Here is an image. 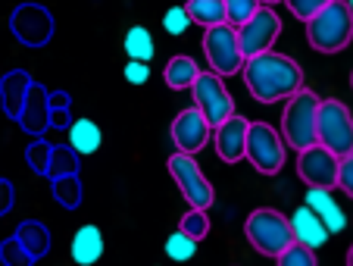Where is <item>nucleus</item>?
Wrapping results in <instances>:
<instances>
[{
    "instance_id": "obj_4",
    "label": "nucleus",
    "mask_w": 353,
    "mask_h": 266,
    "mask_svg": "<svg viewBox=\"0 0 353 266\" xmlns=\"http://www.w3.org/2000/svg\"><path fill=\"white\" fill-rule=\"evenodd\" d=\"M244 235L250 241V247L256 254H263V257H279L294 241L291 220H288L285 213L272 210V207H260V210L250 213L244 222Z\"/></svg>"
},
{
    "instance_id": "obj_27",
    "label": "nucleus",
    "mask_w": 353,
    "mask_h": 266,
    "mask_svg": "<svg viewBox=\"0 0 353 266\" xmlns=\"http://www.w3.org/2000/svg\"><path fill=\"white\" fill-rule=\"evenodd\" d=\"M275 260H279L281 266H316V251L307 245H300V241H291Z\"/></svg>"
},
{
    "instance_id": "obj_25",
    "label": "nucleus",
    "mask_w": 353,
    "mask_h": 266,
    "mask_svg": "<svg viewBox=\"0 0 353 266\" xmlns=\"http://www.w3.org/2000/svg\"><path fill=\"white\" fill-rule=\"evenodd\" d=\"M194 254H197V238H191V235L181 232V229L166 238V257L169 260H179L181 263V260H191Z\"/></svg>"
},
{
    "instance_id": "obj_12",
    "label": "nucleus",
    "mask_w": 353,
    "mask_h": 266,
    "mask_svg": "<svg viewBox=\"0 0 353 266\" xmlns=\"http://www.w3.org/2000/svg\"><path fill=\"white\" fill-rule=\"evenodd\" d=\"M210 135H213V126H210L207 116L200 113L197 106L181 110V113L172 120V126H169V138H172L175 151H181V153L203 151V144L210 141Z\"/></svg>"
},
{
    "instance_id": "obj_28",
    "label": "nucleus",
    "mask_w": 353,
    "mask_h": 266,
    "mask_svg": "<svg viewBox=\"0 0 353 266\" xmlns=\"http://www.w3.org/2000/svg\"><path fill=\"white\" fill-rule=\"evenodd\" d=\"M222 3H225V22L234 28L260 10V0H222Z\"/></svg>"
},
{
    "instance_id": "obj_15",
    "label": "nucleus",
    "mask_w": 353,
    "mask_h": 266,
    "mask_svg": "<svg viewBox=\"0 0 353 266\" xmlns=\"http://www.w3.org/2000/svg\"><path fill=\"white\" fill-rule=\"evenodd\" d=\"M303 204L325 222L328 235H338L347 229V216L341 210V204L332 198V188H316V185H307V194H303Z\"/></svg>"
},
{
    "instance_id": "obj_34",
    "label": "nucleus",
    "mask_w": 353,
    "mask_h": 266,
    "mask_svg": "<svg viewBox=\"0 0 353 266\" xmlns=\"http://www.w3.org/2000/svg\"><path fill=\"white\" fill-rule=\"evenodd\" d=\"M28 163H32L38 173H47V163H50V144L47 141H38L34 147H28Z\"/></svg>"
},
{
    "instance_id": "obj_37",
    "label": "nucleus",
    "mask_w": 353,
    "mask_h": 266,
    "mask_svg": "<svg viewBox=\"0 0 353 266\" xmlns=\"http://www.w3.org/2000/svg\"><path fill=\"white\" fill-rule=\"evenodd\" d=\"M347 263L353 266V245H350V251H347Z\"/></svg>"
},
{
    "instance_id": "obj_40",
    "label": "nucleus",
    "mask_w": 353,
    "mask_h": 266,
    "mask_svg": "<svg viewBox=\"0 0 353 266\" xmlns=\"http://www.w3.org/2000/svg\"><path fill=\"white\" fill-rule=\"evenodd\" d=\"M350 88H353V73H350Z\"/></svg>"
},
{
    "instance_id": "obj_5",
    "label": "nucleus",
    "mask_w": 353,
    "mask_h": 266,
    "mask_svg": "<svg viewBox=\"0 0 353 266\" xmlns=\"http://www.w3.org/2000/svg\"><path fill=\"white\" fill-rule=\"evenodd\" d=\"M316 141L325 144L332 153L344 157L353 153V110L338 97L319 100L316 113Z\"/></svg>"
},
{
    "instance_id": "obj_24",
    "label": "nucleus",
    "mask_w": 353,
    "mask_h": 266,
    "mask_svg": "<svg viewBox=\"0 0 353 266\" xmlns=\"http://www.w3.org/2000/svg\"><path fill=\"white\" fill-rule=\"evenodd\" d=\"M16 241L26 247L28 257L38 260L41 254L47 251V229L41 226V222H22V226L16 229Z\"/></svg>"
},
{
    "instance_id": "obj_23",
    "label": "nucleus",
    "mask_w": 353,
    "mask_h": 266,
    "mask_svg": "<svg viewBox=\"0 0 353 266\" xmlns=\"http://www.w3.org/2000/svg\"><path fill=\"white\" fill-rule=\"evenodd\" d=\"M125 53L128 60H144L150 63L157 53V44H154V35L147 32L144 26H132L125 32Z\"/></svg>"
},
{
    "instance_id": "obj_21",
    "label": "nucleus",
    "mask_w": 353,
    "mask_h": 266,
    "mask_svg": "<svg viewBox=\"0 0 353 266\" xmlns=\"http://www.w3.org/2000/svg\"><path fill=\"white\" fill-rule=\"evenodd\" d=\"M3 110H7L10 116H19V110H22V104H26V94H28V88H32V82H28V75L26 73H10V75H3Z\"/></svg>"
},
{
    "instance_id": "obj_6",
    "label": "nucleus",
    "mask_w": 353,
    "mask_h": 266,
    "mask_svg": "<svg viewBox=\"0 0 353 266\" xmlns=\"http://www.w3.org/2000/svg\"><path fill=\"white\" fill-rule=\"evenodd\" d=\"M288 157V144L279 135V129L269 126V122H250L247 126V141H244V160L254 163L256 173L263 175H275L281 173Z\"/></svg>"
},
{
    "instance_id": "obj_36",
    "label": "nucleus",
    "mask_w": 353,
    "mask_h": 266,
    "mask_svg": "<svg viewBox=\"0 0 353 266\" xmlns=\"http://www.w3.org/2000/svg\"><path fill=\"white\" fill-rule=\"evenodd\" d=\"M10 207H13V185L7 179H0V216L10 213Z\"/></svg>"
},
{
    "instance_id": "obj_26",
    "label": "nucleus",
    "mask_w": 353,
    "mask_h": 266,
    "mask_svg": "<svg viewBox=\"0 0 353 266\" xmlns=\"http://www.w3.org/2000/svg\"><path fill=\"white\" fill-rule=\"evenodd\" d=\"M181 232H188L191 238H197V241H203L210 235V216H207V210L203 207H191V210L181 216Z\"/></svg>"
},
{
    "instance_id": "obj_32",
    "label": "nucleus",
    "mask_w": 353,
    "mask_h": 266,
    "mask_svg": "<svg viewBox=\"0 0 353 266\" xmlns=\"http://www.w3.org/2000/svg\"><path fill=\"white\" fill-rule=\"evenodd\" d=\"M338 188L347 198H353V153H344L338 163Z\"/></svg>"
},
{
    "instance_id": "obj_19",
    "label": "nucleus",
    "mask_w": 353,
    "mask_h": 266,
    "mask_svg": "<svg viewBox=\"0 0 353 266\" xmlns=\"http://www.w3.org/2000/svg\"><path fill=\"white\" fill-rule=\"evenodd\" d=\"M47 97H44V91H41L38 85H32L28 88V94H26V104H22V110H19V116L16 120L22 122L26 129H32V132H41V129L47 126Z\"/></svg>"
},
{
    "instance_id": "obj_8",
    "label": "nucleus",
    "mask_w": 353,
    "mask_h": 266,
    "mask_svg": "<svg viewBox=\"0 0 353 266\" xmlns=\"http://www.w3.org/2000/svg\"><path fill=\"white\" fill-rule=\"evenodd\" d=\"M166 169H169L172 182L179 185V191L185 194V200L191 207H203V210H210V207L216 204V191H213V185H210V179L203 175L200 163L194 160V153L175 151L172 157L166 160Z\"/></svg>"
},
{
    "instance_id": "obj_11",
    "label": "nucleus",
    "mask_w": 353,
    "mask_h": 266,
    "mask_svg": "<svg viewBox=\"0 0 353 266\" xmlns=\"http://www.w3.org/2000/svg\"><path fill=\"white\" fill-rule=\"evenodd\" d=\"M338 153H332L319 141L297 151V175L316 188H338Z\"/></svg>"
},
{
    "instance_id": "obj_33",
    "label": "nucleus",
    "mask_w": 353,
    "mask_h": 266,
    "mask_svg": "<svg viewBox=\"0 0 353 266\" xmlns=\"http://www.w3.org/2000/svg\"><path fill=\"white\" fill-rule=\"evenodd\" d=\"M0 260H3V263H32V257H28L26 247L16 241V235L3 247H0Z\"/></svg>"
},
{
    "instance_id": "obj_3",
    "label": "nucleus",
    "mask_w": 353,
    "mask_h": 266,
    "mask_svg": "<svg viewBox=\"0 0 353 266\" xmlns=\"http://www.w3.org/2000/svg\"><path fill=\"white\" fill-rule=\"evenodd\" d=\"M319 94L307 85L297 88L291 97H285V113H281V138L288 147L303 151L316 144V113H319Z\"/></svg>"
},
{
    "instance_id": "obj_10",
    "label": "nucleus",
    "mask_w": 353,
    "mask_h": 266,
    "mask_svg": "<svg viewBox=\"0 0 353 266\" xmlns=\"http://www.w3.org/2000/svg\"><path fill=\"white\" fill-rule=\"evenodd\" d=\"M281 35V19L279 13H275L272 7H263L256 10L254 16L247 22H241L238 26V41H241V53L247 57H254V53H263V50H272L275 41H279Z\"/></svg>"
},
{
    "instance_id": "obj_29",
    "label": "nucleus",
    "mask_w": 353,
    "mask_h": 266,
    "mask_svg": "<svg viewBox=\"0 0 353 266\" xmlns=\"http://www.w3.org/2000/svg\"><path fill=\"white\" fill-rule=\"evenodd\" d=\"M47 173L54 175H72L75 173V151H60V147H50V163H47Z\"/></svg>"
},
{
    "instance_id": "obj_7",
    "label": "nucleus",
    "mask_w": 353,
    "mask_h": 266,
    "mask_svg": "<svg viewBox=\"0 0 353 266\" xmlns=\"http://www.w3.org/2000/svg\"><path fill=\"white\" fill-rule=\"evenodd\" d=\"M203 57L210 63V73L222 75H238L244 66V53H241V41H238V28L219 22V26H210L203 32Z\"/></svg>"
},
{
    "instance_id": "obj_1",
    "label": "nucleus",
    "mask_w": 353,
    "mask_h": 266,
    "mask_svg": "<svg viewBox=\"0 0 353 266\" xmlns=\"http://www.w3.org/2000/svg\"><path fill=\"white\" fill-rule=\"evenodd\" d=\"M241 75H244L250 97L260 104H279V100L291 97L297 88H303V66L279 50H263L247 57Z\"/></svg>"
},
{
    "instance_id": "obj_17",
    "label": "nucleus",
    "mask_w": 353,
    "mask_h": 266,
    "mask_svg": "<svg viewBox=\"0 0 353 266\" xmlns=\"http://www.w3.org/2000/svg\"><path fill=\"white\" fill-rule=\"evenodd\" d=\"M72 260L81 266H91L103 257V232L97 226H81L79 232L72 235Z\"/></svg>"
},
{
    "instance_id": "obj_38",
    "label": "nucleus",
    "mask_w": 353,
    "mask_h": 266,
    "mask_svg": "<svg viewBox=\"0 0 353 266\" xmlns=\"http://www.w3.org/2000/svg\"><path fill=\"white\" fill-rule=\"evenodd\" d=\"M260 3H266V7H272V3H279V0H260Z\"/></svg>"
},
{
    "instance_id": "obj_20",
    "label": "nucleus",
    "mask_w": 353,
    "mask_h": 266,
    "mask_svg": "<svg viewBox=\"0 0 353 266\" xmlns=\"http://www.w3.org/2000/svg\"><path fill=\"white\" fill-rule=\"evenodd\" d=\"M197 73H200V66L194 63V57H188V53H179V57H172V60L166 63V73H163V79H166V85L172 88V91H185V88L194 85Z\"/></svg>"
},
{
    "instance_id": "obj_30",
    "label": "nucleus",
    "mask_w": 353,
    "mask_h": 266,
    "mask_svg": "<svg viewBox=\"0 0 353 266\" xmlns=\"http://www.w3.org/2000/svg\"><path fill=\"white\" fill-rule=\"evenodd\" d=\"M191 16H188L185 7H169L166 16H163V28H166L169 35H185L188 28H191Z\"/></svg>"
},
{
    "instance_id": "obj_2",
    "label": "nucleus",
    "mask_w": 353,
    "mask_h": 266,
    "mask_svg": "<svg viewBox=\"0 0 353 266\" xmlns=\"http://www.w3.org/2000/svg\"><path fill=\"white\" fill-rule=\"evenodd\" d=\"M307 41L319 53H341L353 41V13L347 0H328L307 22Z\"/></svg>"
},
{
    "instance_id": "obj_16",
    "label": "nucleus",
    "mask_w": 353,
    "mask_h": 266,
    "mask_svg": "<svg viewBox=\"0 0 353 266\" xmlns=\"http://www.w3.org/2000/svg\"><path fill=\"white\" fill-rule=\"evenodd\" d=\"M288 220H291L294 241H300V245H307V247H313V251H319V247L328 241V229H325V222H322L307 204H300L297 210H294L291 216H288Z\"/></svg>"
},
{
    "instance_id": "obj_35",
    "label": "nucleus",
    "mask_w": 353,
    "mask_h": 266,
    "mask_svg": "<svg viewBox=\"0 0 353 266\" xmlns=\"http://www.w3.org/2000/svg\"><path fill=\"white\" fill-rule=\"evenodd\" d=\"M122 75H125L128 85H144V82L150 79V66H147L144 60H128V66Z\"/></svg>"
},
{
    "instance_id": "obj_39",
    "label": "nucleus",
    "mask_w": 353,
    "mask_h": 266,
    "mask_svg": "<svg viewBox=\"0 0 353 266\" xmlns=\"http://www.w3.org/2000/svg\"><path fill=\"white\" fill-rule=\"evenodd\" d=\"M347 7H350V13H353V0H347Z\"/></svg>"
},
{
    "instance_id": "obj_9",
    "label": "nucleus",
    "mask_w": 353,
    "mask_h": 266,
    "mask_svg": "<svg viewBox=\"0 0 353 266\" xmlns=\"http://www.w3.org/2000/svg\"><path fill=\"white\" fill-rule=\"evenodd\" d=\"M188 91H191V97H194V106L207 116L210 126H219L222 120H228V116L234 113V97L228 94L222 75L197 73V79H194V85L188 88Z\"/></svg>"
},
{
    "instance_id": "obj_18",
    "label": "nucleus",
    "mask_w": 353,
    "mask_h": 266,
    "mask_svg": "<svg viewBox=\"0 0 353 266\" xmlns=\"http://www.w3.org/2000/svg\"><path fill=\"white\" fill-rule=\"evenodd\" d=\"M100 144H103V132L94 120H75L69 122V147H72L79 157H88V153H97Z\"/></svg>"
},
{
    "instance_id": "obj_14",
    "label": "nucleus",
    "mask_w": 353,
    "mask_h": 266,
    "mask_svg": "<svg viewBox=\"0 0 353 266\" xmlns=\"http://www.w3.org/2000/svg\"><path fill=\"white\" fill-rule=\"evenodd\" d=\"M247 126H250V120L234 116V113L228 116V120H222L219 126H213V144H216V153H219L222 163H238V160H244Z\"/></svg>"
},
{
    "instance_id": "obj_31",
    "label": "nucleus",
    "mask_w": 353,
    "mask_h": 266,
    "mask_svg": "<svg viewBox=\"0 0 353 266\" xmlns=\"http://www.w3.org/2000/svg\"><path fill=\"white\" fill-rule=\"evenodd\" d=\"M325 3H328V0H285V7L291 10V13L297 16L300 22H307L313 13H319Z\"/></svg>"
},
{
    "instance_id": "obj_22",
    "label": "nucleus",
    "mask_w": 353,
    "mask_h": 266,
    "mask_svg": "<svg viewBox=\"0 0 353 266\" xmlns=\"http://www.w3.org/2000/svg\"><path fill=\"white\" fill-rule=\"evenodd\" d=\"M185 10H188V16H191V22H197V26H203V28L225 22V3H222V0H188Z\"/></svg>"
},
{
    "instance_id": "obj_13",
    "label": "nucleus",
    "mask_w": 353,
    "mask_h": 266,
    "mask_svg": "<svg viewBox=\"0 0 353 266\" xmlns=\"http://www.w3.org/2000/svg\"><path fill=\"white\" fill-rule=\"evenodd\" d=\"M13 32L26 47H41L54 35V19H50V13L44 7L26 3V7H19L13 13Z\"/></svg>"
}]
</instances>
